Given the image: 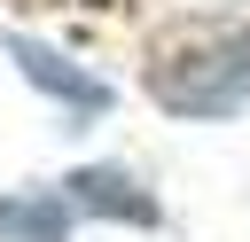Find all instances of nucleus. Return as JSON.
I'll list each match as a JSON object with an SVG mask.
<instances>
[{
	"instance_id": "nucleus-1",
	"label": "nucleus",
	"mask_w": 250,
	"mask_h": 242,
	"mask_svg": "<svg viewBox=\"0 0 250 242\" xmlns=\"http://www.w3.org/2000/svg\"><path fill=\"white\" fill-rule=\"evenodd\" d=\"M148 101L172 117H242L250 109V23L164 47L148 62Z\"/></svg>"
},
{
	"instance_id": "nucleus-2",
	"label": "nucleus",
	"mask_w": 250,
	"mask_h": 242,
	"mask_svg": "<svg viewBox=\"0 0 250 242\" xmlns=\"http://www.w3.org/2000/svg\"><path fill=\"white\" fill-rule=\"evenodd\" d=\"M62 203L78 219H109V226H156L164 219L156 195L141 187V172H125V164H78L62 180Z\"/></svg>"
},
{
	"instance_id": "nucleus-3",
	"label": "nucleus",
	"mask_w": 250,
	"mask_h": 242,
	"mask_svg": "<svg viewBox=\"0 0 250 242\" xmlns=\"http://www.w3.org/2000/svg\"><path fill=\"white\" fill-rule=\"evenodd\" d=\"M8 62L47 94V101H62L70 117H102L109 109V86L94 78V70H78L70 55H55V47H39V39H23V31H8Z\"/></svg>"
},
{
	"instance_id": "nucleus-4",
	"label": "nucleus",
	"mask_w": 250,
	"mask_h": 242,
	"mask_svg": "<svg viewBox=\"0 0 250 242\" xmlns=\"http://www.w3.org/2000/svg\"><path fill=\"white\" fill-rule=\"evenodd\" d=\"M70 203L62 187H8L0 195V242H70Z\"/></svg>"
}]
</instances>
